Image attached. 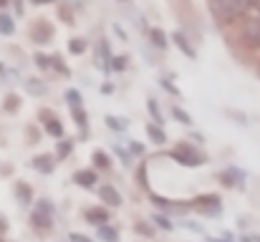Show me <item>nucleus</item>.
<instances>
[{"instance_id":"f03ea898","label":"nucleus","mask_w":260,"mask_h":242,"mask_svg":"<svg viewBox=\"0 0 260 242\" xmlns=\"http://www.w3.org/2000/svg\"><path fill=\"white\" fill-rule=\"evenodd\" d=\"M172 159H177L182 166H202V164H205V157H202L192 144H184V142L177 144L172 149Z\"/></svg>"},{"instance_id":"7ed1b4c3","label":"nucleus","mask_w":260,"mask_h":242,"mask_svg":"<svg viewBox=\"0 0 260 242\" xmlns=\"http://www.w3.org/2000/svg\"><path fill=\"white\" fill-rule=\"evenodd\" d=\"M243 41L248 46H260V15L245 20V25H243Z\"/></svg>"},{"instance_id":"aec40b11","label":"nucleus","mask_w":260,"mask_h":242,"mask_svg":"<svg viewBox=\"0 0 260 242\" xmlns=\"http://www.w3.org/2000/svg\"><path fill=\"white\" fill-rule=\"evenodd\" d=\"M152 222H154V225H159L162 230H174V225L167 220V217H157V215H154V217H152Z\"/></svg>"},{"instance_id":"9d476101","label":"nucleus","mask_w":260,"mask_h":242,"mask_svg":"<svg viewBox=\"0 0 260 242\" xmlns=\"http://www.w3.org/2000/svg\"><path fill=\"white\" fill-rule=\"evenodd\" d=\"M147 134H149V139H152L154 144H165V142H167V134H165L159 126H154V124L147 126Z\"/></svg>"},{"instance_id":"c756f323","label":"nucleus","mask_w":260,"mask_h":242,"mask_svg":"<svg viewBox=\"0 0 260 242\" xmlns=\"http://www.w3.org/2000/svg\"><path fill=\"white\" fill-rule=\"evenodd\" d=\"M36 61H38V66H43V68H46V66H48V61H46V56H38V58H36Z\"/></svg>"},{"instance_id":"b1692460","label":"nucleus","mask_w":260,"mask_h":242,"mask_svg":"<svg viewBox=\"0 0 260 242\" xmlns=\"http://www.w3.org/2000/svg\"><path fill=\"white\" fill-rule=\"evenodd\" d=\"M147 106H149V114H152V116L157 119V124H159V121H162V116H159V109H157V103H154V101H149Z\"/></svg>"},{"instance_id":"a878e982","label":"nucleus","mask_w":260,"mask_h":242,"mask_svg":"<svg viewBox=\"0 0 260 242\" xmlns=\"http://www.w3.org/2000/svg\"><path fill=\"white\" fill-rule=\"evenodd\" d=\"M5 109H8V111L18 109V98H15V96H8V103H5Z\"/></svg>"},{"instance_id":"f257e3e1","label":"nucleus","mask_w":260,"mask_h":242,"mask_svg":"<svg viewBox=\"0 0 260 242\" xmlns=\"http://www.w3.org/2000/svg\"><path fill=\"white\" fill-rule=\"evenodd\" d=\"M250 0H210V13L217 23H233L248 10Z\"/></svg>"},{"instance_id":"473e14b6","label":"nucleus","mask_w":260,"mask_h":242,"mask_svg":"<svg viewBox=\"0 0 260 242\" xmlns=\"http://www.w3.org/2000/svg\"><path fill=\"white\" fill-rule=\"evenodd\" d=\"M212 242H225V240H212Z\"/></svg>"},{"instance_id":"4be33fe9","label":"nucleus","mask_w":260,"mask_h":242,"mask_svg":"<svg viewBox=\"0 0 260 242\" xmlns=\"http://www.w3.org/2000/svg\"><path fill=\"white\" fill-rule=\"evenodd\" d=\"M66 98H69V103H71V106H81V96H79V91H69V93H66Z\"/></svg>"},{"instance_id":"423d86ee","label":"nucleus","mask_w":260,"mask_h":242,"mask_svg":"<svg viewBox=\"0 0 260 242\" xmlns=\"http://www.w3.org/2000/svg\"><path fill=\"white\" fill-rule=\"evenodd\" d=\"M33 225H38V227H48V225H51V204H48V202H41V204L36 207V212H33Z\"/></svg>"},{"instance_id":"dca6fc26","label":"nucleus","mask_w":260,"mask_h":242,"mask_svg":"<svg viewBox=\"0 0 260 242\" xmlns=\"http://www.w3.org/2000/svg\"><path fill=\"white\" fill-rule=\"evenodd\" d=\"M152 43H154V46H159V48H165V46H167V41H165V33H162L159 28H154V30H152Z\"/></svg>"},{"instance_id":"c85d7f7f","label":"nucleus","mask_w":260,"mask_h":242,"mask_svg":"<svg viewBox=\"0 0 260 242\" xmlns=\"http://www.w3.org/2000/svg\"><path fill=\"white\" fill-rule=\"evenodd\" d=\"M69 152H71V144H69V142H63V144H61V152H58V157H66Z\"/></svg>"},{"instance_id":"20e7f679","label":"nucleus","mask_w":260,"mask_h":242,"mask_svg":"<svg viewBox=\"0 0 260 242\" xmlns=\"http://www.w3.org/2000/svg\"><path fill=\"white\" fill-rule=\"evenodd\" d=\"M99 197H101V202H104V204H109V207H119V204H121V194H119L111 184L99 187Z\"/></svg>"},{"instance_id":"f8f14e48","label":"nucleus","mask_w":260,"mask_h":242,"mask_svg":"<svg viewBox=\"0 0 260 242\" xmlns=\"http://www.w3.org/2000/svg\"><path fill=\"white\" fill-rule=\"evenodd\" d=\"M172 41H174V43H177V46H179V48H182V51H184V53H187V56H189V58L194 56V51H192V46L187 43V38H184L182 33H174V36H172Z\"/></svg>"},{"instance_id":"412c9836","label":"nucleus","mask_w":260,"mask_h":242,"mask_svg":"<svg viewBox=\"0 0 260 242\" xmlns=\"http://www.w3.org/2000/svg\"><path fill=\"white\" fill-rule=\"evenodd\" d=\"M69 48H71V53H81V51H84V48H86V43H84V41H81V38H74V41H71V46H69Z\"/></svg>"},{"instance_id":"bb28decb","label":"nucleus","mask_w":260,"mask_h":242,"mask_svg":"<svg viewBox=\"0 0 260 242\" xmlns=\"http://www.w3.org/2000/svg\"><path fill=\"white\" fill-rule=\"evenodd\" d=\"M111 61H114V63H111V66H114V68H119V71H121V68H124V61H126V58H124V56H119V58H111Z\"/></svg>"},{"instance_id":"7c9ffc66","label":"nucleus","mask_w":260,"mask_h":242,"mask_svg":"<svg viewBox=\"0 0 260 242\" xmlns=\"http://www.w3.org/2000/svg\"><path fill=\"white\" fill-rule=\"evenodd\" d=\"M33 3H38V5H46V3H51V0H33Z\"/></svg>"},{"instance_id":"2f4dec72","label":"nucleus","mask_w":260,"mask_h":242,"mask_svg":"<svg viewBox=\"0 0 260 242\" xmlns=\"http://www.w3.org/2000/svg\"><path fill=\"white\" fill-rule=\"evenodd\" d=\"M0 5H5V0H0Z\"/></svg>"},{"instance_id":"2eb2a0df","label":"nucleus","mask_w":260,"mask_h":242,"mask_svg":"<svg viewBox=\"0 0 260 242\" xmlns=\"http://www.w3.org/2000/svg\"><path fill=\"white\" fill-rule=\"evenodd\" d=\"M222 179H225V184H230V187H233V184H238V179H243V174H240V171H235V169H230V171H225V174H222Z\"/></svg>"},{"instance_id":"4468645a","label":"nucleus","mask_w":260,"mask_h":242,"mask_svg":"<svg viewBox=\"0 0 260 242\" xmlns=\"http://www.w3.org/2000/svg\"><path fill=\"white\" fill-rule=\"evenodd\" d=\"M15 192H18V197H20V202H23V204H28V202H30V189H28L23 182H18V184H15Z\"/></svg>"},{"instance_id":"5701e85b","label":"nucleus","mask_w":260,"mask_h":242,"mask_svg":"<svg viewBox=\"0 0 260 242\" xmlns=\"http://www.w3.org/2000/svg\"><path fill=\"white\" fill-rule=\"evenodd\" d=\"M28 91H30V93H43L46 86H43V83H33V81H28Z\"/></svg>"},{"instance_id":"a211bd4d","label":"nucleus","mask_w":260,"mask_h":242,"mask_svg":"<svg viewBox=\"0 0 260 242\" xmlns=\"http://www.w3.org/2000/svg\"><path fill=\"white\" fill-rule=\"evenodd\" d=\"M172 114H174V119H179L182 124H187V126L192 124V119H189V114H187V111H182V109H177V106H174Z\"/></svg>"},{"instance_id":"6e6552de","label":"nucleus","mask_w":260,"mask_h":242,"mask_svg":"<svg viewBox=\"0 0 260 242\" xmlns=\"http://www.w3.org/2000/svg\"><path fill=\"white\" fill-rule=\"evenodd\" d=\"M86 220L91 222V225H106L109 222V212L106 210H101V207H91V210H86Z\"/></svg>"},{"instance_id":"0eeeda50","label":"nucleus","mask_w":260,"mask_h":242,"mask_svg":"<svg viewBox=\"0 0 260 242\" xmlns=\"http://www.w3.org/2000/svg\"><path fill=\"white\" fill-rule=\"evenodd\" d=\"M74 182L79 184V187H93L99 179H96V171H91V169H81V171H76L74 174Z\"/></svg>"},{"instance_id":"ddd939ff","label":"nucleus","mask_w":260,"mask_h":242,"mask_svg":"<svg viewBox=\"0 0 260 242\" xmlns=\"http://www.w3.org/2000/svg\"><path fill=\"white\" fill-rule=\"evenodd\" d=\"M46 131H48L51 136H61V134H63V126L58 124V119H48V121H46Z\"/></svg>"},{"instance_id":"f3484780","label":"nucleus","mask_w":260,"mask_h":242,"mask_svg":"<svg viewBox=\"0 0 260 242\" xmlns=\"http://www.w3.org/2000/svg\"><path fill=\"white\" fill-rule=\"evenodd\" d=\"M0 33H5V36L13 33V20L8 15H0Z\"/></svg>"},{"instance_id":"9b49d317","label":"nucleus","mask_w":260,"mask_h":242,"mask_svg":"<svg viewBox=\"0 0 260 242\" xmlns=\"http://www.w3.org/2000/svg\"><path fill=\"white\" fill-rule=\"evenodd\" d=\"M99 237L106 242H116L119 240V232H116L114 227H109V225H101V227H99Z\"/></svg>"},{"instance_id":"6ab92c4d","label":"nucleus","mask_w":260,"mask_h":242,"mask_svg":"<svg viewBox=\"0 0 260 242\" xmlns=\"http://www.w3.org/2000/svg\"><path fill=\"white\" fill-rule=\"evenodd\" d=\"M93 161H96V166H101V169L109 166V157H106L104 152H93Z\"/></svg>"},{"instance_id":"cd10ccee","label":"nucleus","mask_w":260,"mask_h":242,"mask_svg":"<svg viewBox=\"0 0 260 242\" xmlns=\"http://www.w3.org/2000/svg\"><path fill=\"white\" fill-rule=\"evenodd\" d=\"M106 121H109V126H111V129H124V124H119V121H116L114 116H109Z\"/></svg>"},{"instance_id":"39448f33","label":"nucleus","mask_w":260,"mask_h":242,"mask_svg":"<svg viewBox=\"0 0 260 242\" xmlns=\"http://www.w3.org/2000/svg\"><path fill=\"white\" fill-rule=\"evenodd\" d=\"M197 204V210H205L207 215H220L222 212V207H220V199L217 197H212V194H207V197H200V199H194Z\"/></svg>"},{"instance_id":"1a4fd4ad","label":"nucleus","mask_w":260,"mask_h":242,"mask_svg":"<svg viewBox=\"0 0 260 242\" xmlns=\"http://www.w3.org/2000/svg\"><path fill=\"white\" fill-rule=\"evenodd\" d=\"M33 166L38 169V171H43V174H51L53 171V166H56V161H53V157H38V159L33 161Z\"/></svg>"},{"instance_id":"393cba45","label":"nucleus","mask_w":260,"mask_h":242,"mask_svg":"<svg viewBox=\"0 0 260 242\" xmlns=\"http://www.w3.org/2000/svg\"><path fill=\"white\" fill-rule=\"evenodd\" d=\"M69 240L71 242H91L86 235H79V232H71V237H69Z\"/></svg>"}]
</instances>
